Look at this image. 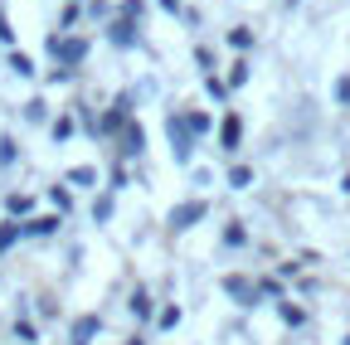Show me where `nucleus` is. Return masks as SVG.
<instances>
[{
	"mask_svg": "<svg viewBox=\"0 0 350 345\" xmlns=\"http://www.w3.org/2000/svg\"><path fill=\"white\" fill-rule=\"evenodd\" d=\"M165 132H170V151H175V161H190L195 156V137H190V126H185V117H165Z\"/></svg>",
	"mask_w": 350,
	"mask_h": 345,
	"instance_id": "nucleus-1",
	"label": "nucleus"
},
{
	"mask_svg": "<svg viewBox=\"0 0 350 345\" xmlns=\"http://www.w3.org/2000/svg\"><path fill=\"white\" fill-rule=\"evenodd\" d=\"M49 49H54V59L73 73V68L88 59V39H59V34H54V39H49Z\"/></svg>",
	"mask_w": 350,
	"mask_h": 345,
	"instance_id": "nucleus-2",
	"label": "nucleus"
},
{
	"mask_svg": "<svg viewBox=\"0 0 350 345\" xmlns=\"http://www.w3.org/2000/svg\"><path fill=\"white\" fill-rule=\"evenodd\" d=\"M200 219H204V199H190V204H175V209H170V229H175V234H180V229H195Z\"/></svg>",
	"mask_w": 350,
	"mask_h": 345,
	"instance_id": "nucleus-3",
	"label": "nucleus"
},
{
	"mask_svg": "<svg viewBox=\"0 0 350 345\" xmlns=\"http://www.w3.org/2000/svg\"><path fill=\"white\" fill-rule=\"evenodd\" d=\"M107 39H112L117 49H137V39H142L137 34V20H112L107 25Z\"/></svg>",
	"mask_w": 350,
	"mask_h": 345,
	"instance_id": "nucleus-4",
	"label": "nucleus"
},
{
	"mask_svg": "<svg viewBox=\"0 0 350 345\" xmlns=\"http://www.w3.org/2000/svg\"><path fill=\"white\" fill-rule=\"evenodd\" d=\"M239 141H243V122L229 112L224 122H219V146H224V151H239Z\"/></svg>",
	"mask_w": 350,
	"mask_h": 345,
	"instance_id": "nucleus-5",
	"label": "nucleus"
},
{
	"mask_svg": "<svg viewBox=\"0 0 350 345\" xmlns=\"http://www.w3.org/2000/svg\"><path fill=\"white\" fill-rule=\"evenodd\" d=\"M142 151H146V132L137 122H126L122 126V156H142Z\"/></svg>",
	"mask_w": 350,
	"mask_h": 345,
	"instance_id": "nucleus-6",
	"label": "nucleus"
},
{
	"mask_svg": "<svg viewBox=\"0 0 350 345\" xmlns=\"http://www.w3.org/2000/svg\"><path fill=\"white\" fill-rule=\"evenodd\" d=\"M59 214H44V219H29V224H20V234H29V238H49V234H59Z\"/></svg>",
	"mask_w": 350,
	"mask_h": 345,
	"instance_id": "nucleus-7",
	"label": "nucleus"
},
{
	"mask_svg": "<svg viewBox=\"0 0 350 345\" xmlns=\"http://www.w3.org/2000/svg\"><path fill=\"white\" fill-rule=\"evenodd\" d=\"M224 292H229V296H239L243 307H253V301H258V287H253L248 277H224Z\"/></svg>",
	"mask_w": 350,
	"mask_h": 345,
	"instance_id": "nucleus-8",
	"label": "nucleus"
},
{
	"mask_svg": "<svg viewBox=\"0 0 350 345\" xmlns=\"http://www.w3.org/2000/svg\"><path fill=\"white\" fill-rule=\"evenodd\" d=\"M93 335H98V316H78L73 331H68V345H88Z\"/></svg>",
	"mask_w": 350,
	"mask_h": 345,
	"instance_id": "nucleus-9",
	"label": "nucleus"
},
{
	"mask_svg": "<svg viewBox=\"0 0 350 345\" xmlns=\"http://www.w3.org/2000/svg\"><path fill=\"white\" fill-rule=\"evenodd\" d=\"M93 180H98V170H93V165H73V170H68V185H83V190H88Z\"/></svg>",
	"mask_w": 350,
	"mask_h": 345,
	"instance_id": "nucleus-10",
	"label": "nucleus"
},
{
	"mask_svg": "<svg viewBox=\"0 0 350 345\" xmlns=\"http://www.w3.org/2000/svg\"><path fill=\"white\" fill-rule=\"evenodd\" d=\"M15 243H20V224L10 219V224H0V253H10Z\"/></svg>",
	"mask_w": 350,
	"mask_h": 345,
	"instance_id": "nucleus-11",
	"label": "nucleus"
},
{
	"mask_svg": "<svg viewBox=\"0 0 350 345\" xmlns=\"http://www.w3.org/2000/svg\"><path fill=\"white\" fill-rule=\"evenodd\" d=\"M185 126H190V137H204L214 122H209V112H190V117H185Z\"/></svg>",
	"mask_w": 350,
	"mask_h": 345,
	"instance_id": "nucleus-12",
	"label": "nucleus"
},
{
	"mask_svg": "<svg viewBox=\"0 0 350 345\" xmlns=\"http://www.w3.org/2000/svg\"><path fill=\"white\" fill-rule=\"evenodd\" d=\"M73 126H78L73 117H59V122L49 126V132H54V141H68V137H73Z\"/></svg>",
	"mask_w": 350,
	"mask_h": 345,
	"instance_id": "nucleus-13",
	"label": "nucleus"
},
{
	"mask_svg": "<svg viewBox=\"0 0 350 345\" xmlns=\"http://www.w3.org/2000/svg\"><path fill=\"white\" fill-rule=\"evenodd\" d=\"M229 185H234V190L253 185V170H248V165H234V170H229Z\"/></svg>",
	"mask_w": 350,
	"mask_h": 345,
	"instance_id": "nucleus-14",
	"label": "nucleus"
},
{
	"mask_svg": "<svg viewBox=\"0 0 350 345\" xmlns=\"http://www.w3.org/2000/svg\"><path fill=\"white\" fill-rule=\"evenodd\" d=\"M131 312L146 321V316H151V296H146V292H131Z\"/></svg>",
	"mask_w": 350,
	"mask_h": 345,
	"instance_id": "nucleus-15",
	"label": "nucleus"
},
{
	"mask_svg": "<svg viewBox=\"0 0 350 345\" xmlns=\"http://www.w3.org/2000/svg\"><path fill=\"white\" fill-rule=\"evenodd\" d=\"M93 219H98V224H107V219H112V195H103V199L93 204Z\"/></svg>",
	"mask_w": 350,
	"mask_h": 345,
	"instance_id": "nucleus-16",
	"label": "nucleus"
},
{
	"mask_svg": "<svg viewBox=\"0 0 350 345\" xmlns=\"http://www.w3.org/2000/svg\"><path fill=\"white\" fill-rule=\"evenodd\" d=\"M243 83H248V64L239 59V64L229 68V88H243Z\"/></svg>",
	"mask_w": 350,
	"mask_h": 345,
	"instance_id": "nucleus-17",
	"label": "nucleus"
},
{
	"mask_svg": "<svg viewBox=\"0 0 350 345\" xmlns=\"http://www.w3.org/2000/svg\"><path fill=\"white\" fill-rule=\"evenodd\" d=\"M10 68H15V73H20V78H34V64H29V59H25V54H10Z\"/></svg>",
	"mask_w": 350,
	"mask_h": 345,
	"instance_id": "nucleus-18",
	"label": "nucleus"
},
{
	"mask_svg": "<svg viewBox=\"0 0 350 345\" xmlns=\"http://www.w3.org/2000/svg\"><path fill=\"white\" fill-rule=\"evenodd\" d=\"M15 335H20V340H25V345H34V340H39V331H34V326H29V321H25V316H20V321H15Z\"/></svg>",
	"mask_w": 350,
	"mask_h": 345,
	"instance_id": "nucleus-19",
	"label": "nucleus"
},
{
	"mask_svg": "<svg viewBox=\"0 0 350 345\" xmlns=\"http://www.w3.org/2000/svg\"><path fill=\"white\" fill-rule=\"evenodd\" d=\"M15 156H20L15 141H10V137H0V165H15Z\"/></svg>",
	"mask_w": 350,
	"mask_h": 345,
	"instance_id": "nucleus-20",
	"label": "nucleus"
},
{
	"mask_svg": "<svg viewBox=\"0 0 350 345\" xmlns=\"http://www.w3.org/2000/svg\"><path fill=\"white\" fill-rule=\"evenodd\" d=\"M44 117H49V107H44V102H39V98H34V102H29V107H25V122H44Z\"/></svg>",
	"mask_w": 350,
	"mask_h": 345,
	"instance_id": "nucleus-21",
	"label": "nucleus"
},
{
	"mask_svg": "<svg viewBox=\"0 0 350 345\" xmlns=\"http://www.w3.org/2000/svg\"><path fill=\"white\" fill-rule=\"evenodd\" d=\"M204 93H209V98H224V93H229V83H219V78L209 73V78H204Z\"/></svg>",
	"mask_w": 350,
	"mask_h": 345,
	"instance_id": "nucleus-22",
	"label": "nucleus"
},
{
	"mask_svg": "<svg viewBox=\"0 0 350 345\" xmlns=\"http://www.w3.org/2000/svg\"><path fill=\"white\" fill-rule=\"evenodd\" d=\"M5 209H10V214H15V219H20V214H25V209H29V195H10V199H5Z\"/></svg>",
	"mask_w": 350,
	"mask_h": 345,
	"instance_id": "nucleus-23",
	"label": "nucleus"
},
{
	"mask_svg": "<svg viewBox=\"0 0 350 345\" xmlns=\"http://www.w3.org/2000/svg\"><path fill=\"white\" fill-rule=\"evenodd\" d=\"M229 44H234V49H248L253 34H248V29H229Z\"/></svg>",
	"mask_w": 350,
	"mask_h": 345,
	"instance_id": "nucleus-24",
	"label": "nucleus"
},
{
	"mask_svg": "<svg viewBox=\"0 0 350 345\" xmlns=\"http://www.w3.org/2000/svg\"><path fill=\"white\" fill-rule=\"evenodd\" d=\"M49 199H54V204H59V209H68V204H73V199H68V190H64V185H54V190H49Z\"/></svg>",
	"mask_w": 350,
	"mask_h": 345,
	"instance_id": "nucleus-25",
	"label": "nucleus"
},
{
	"mask_svg": "<svg viewBox=\"0 0 350 345\" xmlns=\"http://www.w3.org/2000/svg\"><path fill=\"white\" fill-rule=\"evenodd\" d=\"M336 102H350V78H336Z\"/></svg>",
	"mask_w": 350,
	"mask_h": 345,
	"instance_id": "nucleus-26",
	"label": "nucleus"
},
{
	"mask_svg": "<svg viewBox=\"0 0 350 345\" xmlns=\"http://www.w3.org/2000/svg\"><path fill=\"white\" fill-rule=\"evenodd\" d=\"M195 64L200 68H214V49H195Z\"/></svg>",
	"mask_w": 350,
	"mask_h": 345,
	"instance_id": "nucleus-27",
	"label": "nucleus"
},
{
	"mask_svg": "<svg viewBox=\"0 0 350 345\" xmlns=\"http://www.w3.org/2000/svg\"><path fill=\"white\" fill-rule=\"evenodd\" d=\"M224 243H229V248H234V243H243V229H239V224H229V229H224Z\"/></svg>",
	"mask_w": 350,
	"mask_h": 345,
	"instance_id": "nucleus-28",
	"label": "nucleus"
},
{
	"mask_svg": "<svg viewBox=\"0 0 350 345\" xmlns=\"http://www.w3.org/2000/svg\"><path fill=\"white\" fill-rule=\"evenodd\" d=\"M161 10H170V15H185V5H180V0H161Z\"/></svg>",
	"mask_w": 350,
	"mask_h": 345,
	"instance_id": "nucleus-29",
	"label": "nucleus"
}]
</instances>
